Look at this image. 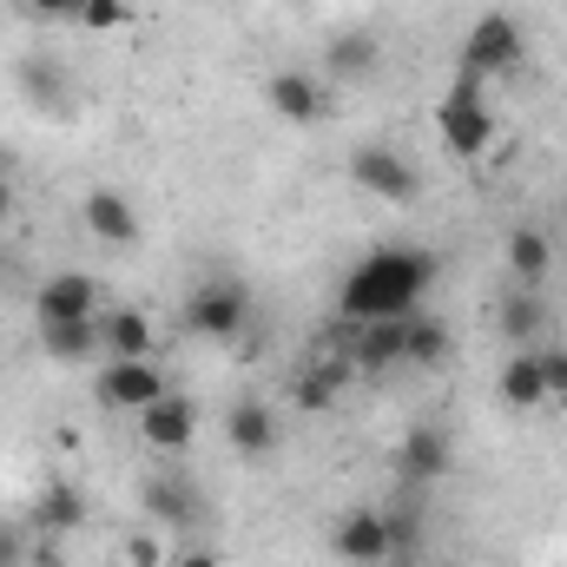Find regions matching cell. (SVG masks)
<instances>
[{
  "label": "cell",
  "instance_id": "cell-10",
  "mask_svg": "<svg viewBox=\"0 0 567 567\" xmlns=\"http://www.w3.org/2000/svg\"><path fill=\"white\" fill-rule=\"evenodd\" d=\"M140 435L158 449V455H178V449H192V435H198V410H192V396L165 390L152 410H140Z\"/></svg>",
  "mask_w": 567,
  "mask_h": 567
},
{
  "label": "cell",
  "instance_id": "cell-29",
  "mask_svg": "<svg viewBox=\"0 0 567 567\" xmlns=\"http://www.w3.org/2000/svg\"><path fill=\"white\" fill-rule=\"evenodd\" d=\"M0 567H27V535L13 522H0Z\"/></svg>",
  "mask_w": 567,
  "mask_h": 567
},
{
  "label": "cell",
  "instance_id": "cell-8",
  "mask_svg": "<svg viewBox=\"0 0 567 567\" xmlns=\"http://www.w3.org/2000/svg\"><path fill=\"white\" fill-rule=\"evenodd\" d=\"M449 462H455V449H449V429H442V423H416L403 442H396V468H403V482H410V488L442 482V475H449Z\"/></svg>",
  "mask_w": 567,
  "mask_h": 567
},
{
  "label": "cell",
  "instance_id": "cell-17",
  "mask_svg": "<svg viewBox=\"0 0 567 567\" xmlns=\"http://www.w3.org/2000/svg\"><path fill=\"white\" fill-rule=\"evenodd\" d=\"M225 435H231V449H238V455L265 462V455L278 449V416H271L265 403H231V416H225Z\"/></svg>",
  "mask_w": 567,
  "mask_h": 567
},
{
  "label": "cell",
  "instance_id": "cell-9",
  "mask_svg": "<svg viewBox=\"0 0 567 567\" xmlns=\"http://www.w3.org/2000/svg\"><path fill=\"white\" fill-rule=\"evenodd\" d=\"M495 330L515 343V350H535L548 337V297L535 284H508L502 303H495Z\"/></svg>",
  "mask_w": 567,
  "mask_h": 567
},
{
  "label": "cell",
  "instance_id": "cell-23",
  "mask_svg": "<svg viewBox=\"0 0 567 567\" xmlns=\"http://www.w3.org/2000/svg\"><path fill=\"white\" fill-rule=\"evenodd\" d=\"M93 343H100V323H93V317H73V323H40V350H47L53 363H80Z\"/></svg>",
  "mask_w": 567,
  "mask_h": 567
},
{
  "label": "cell",
  "instance_id": "cell-21",
  "mask_svg": "<svg viewBox=\"0 0 567 567\" xmlns=\"http://www.w3.org/2000/svg\"><path fill=\"white\" fill-rule=\"evenodd\" d=\"M145 508H152V522H165V528H192V522H198V488L178 482V475H158V482L145 488Z\"/></svg>",
  "mask_w": 567,
  "mask_h": 567
},
{
  "label": "cell",
  "instance_id": "cell-19",
  "mask_svg": "<svg viewBox=\"0 0 567 567\" xmlns=\"http://www.w3.org/2000/svg\"><path fill=\"white\" fill-rule=\"evenodd\" d=\"M33 522H40V535H73L80 522H86V502H80V488L73 482H47L40 495H33Z\"/></svg>",
  "mask_w": 567,
  "mask_h": 567
},
{
  "label": "cell",
  "instance_id": "cell-30",
  "mask_svg": "<svg viewBox=\"0 0 567 567\" xmlns=\"http://www.w3.org/2000/svg\"><path fill=\"white\" fill-rule=\"evenodd\" d=\"M165 567H218V555H212V548H192V542H185V548H172V555H165Z\"/></svg>",
  "mask_w": 567,
  "mask_h": 567
},
{
  "label": "cell",
  "instance_id": "cell-3",
  "mask_svg": "<svg viewBox=\"0 0 567 567\" xmlns=\"http://www.w3.org/2000/svg\"><path fill=\"white\" fill-rule=\"evenodd\" d=\"M185 330L205 343H238L251 330V284L238 278H205L185 297Z\"/></svg>",
  "mask_w": 567,
  "mask_h": 567
},
{
  "label": "cell",
  "instance_id": "cell-25",
  "mask_svg": "<svg viewBox=\"0 0 567 567\" xmlns=\"http://www.w3.org/2000/svg\"><path fill=\"white\" fill-rule=\"evenodd\" d=\"M20 86H27V100H33V106H73L66 80H60L47 60H27V66H20Z\"/></svg>",
  "mask_w": 567,
  "mask_h": 567
},
{
  "label": "cell",
  "instance_id": "cell-34",
  "mask_svg": "<svg viewBox=\"0 0 567 567\" xmlns=\"http://www.w3.org/2000/svg\"><path fill=\"white\" fill-rule=\"evenodd\" d=\"M290 7H323V0H290Z\"/></svg>",
  "mask_w": 567,
  "mask_h": 567
},
{
  "label": "cell",
  "instance_id": "cell-33",
  "mask_svg": "<svg viewBox=\"0 0 567 567\" xmlns=\"http://www.w3.org/2000/svg\"><path fill=\"white\" fill-rule=\"evenodd\" d=\"M7 212H13V185L0 178V218H7Z\"/></svg>",
  "mask_w": 567,
  "mask_h": 567
},
{
  "label": "cell",
  "instance_id": "cell-13",
  "mask_svg": "<svg viewBox=\"0 0 567 567\" xmlns=\"http://www.w3.org/2000/svg\"><path fill=\"white\" fill-rule=\"evenodd\" d=\"M80 218H86V231H93L100 245H140V205H133L126 192H113V185L93 192Z\"/></svg>",
  "mask_w": 567,
  "mask_h": 567
},
{
  "label": "cell",
  "instance_id": "cell-31",
  "mask_svg": "<svg viewBox=\"0 0 567 567\" xmlns=\"http://www.w3.org/2000/svg\"><path fill=\"white\" fill-rule=\"evenodd\" d=\"M133 567H165V548H158L152 535H140V542H133Z\"/></svg>",
  "mask_w": 567,
  "mask_h": 567
},
{
  "label": "cell",
  "instance_id": "cell-1",
  "mask_svg": "<svg viewBox=\"0 0 567 567\" xmlns=\"http://www.w3.org/2000/svg\"><path fill=\"white\" fill-rule=\"evenodd\" d=\"M429 284H435V258H429V251H416V245H383V251H370V258L343 278L337 310H343V323L410 317L429 297Z\"/></svg>",
  "mask_w": 567,
  "mask_h": 567
},
{
  "label": "cell",
  "instance_id": "cell-24",
  "mask_svg": "<svg viewBox=\"0 0 567 567\" xmlns=\"http://www.w3.org/2000/svg\"><path fill=\"white\" fill-rule=\"evenodd\" d=\"M403 363H416V370L449 363V330H442V317H416V310H410V343H403Z\"/></svg>",
  "mask_w": 567,
  "mask_h": 567
},
{
  "label": "cell",
  "instance_id": "cell-6",
  "mask_svg": "<svg viewBox=\"0 0 567 567\" xmlns=\"http://www.w3.org/2000/svg\"><path fill=\"white\" fill-rule=\"evenodd\" d=\"M172 383H165V370L152 363V357H113L106 370H100V383H93V396L106 403V410H152L158 396H165Z\"/></svg>",
  "mask_w": 567,
  "mask_h": 567
},
{
  "label": "cell",
  "instance_id": "cell-11",
  "mask_svg": "<svg viewBox=\"0 0 567 567\" xmlns=\"http://www.w3.org/2000/svg\"><path fill=\"white\" fill-rule=\"evenodd\" d=\"M265 100H271V113H278L284 126H317L323 120V86L310 80V73H297V66H284V73H271V86H265Z\"/></svg>",
  "mask_w": 567,
  "mask_h": 567
},
{
  "label": "cell",
  "instance_id": "cell-26",
  "mask_svg": "<svg viewBox=\"0 0 567 567\" xmlns=\"http://www.w3.org/2000/svg\"><path fill=\"white\" fill-rule=\"evenodd\" d=\"M337 390H343V370H337V363H323V370H310V377L297 383V410H330V403H337Z\"/></svg>",
  "mask_w": 567,
  "mask_h": 567
},
{
  "label": "cell",
  "instance_id": "cell-7",
  "mask_svg": "<svg viewBox=\"0 0 567 567\" xmlns=\"http://www.w3.org/2000/svg\"><path fill=\"white\" fill-rule=\"evenodd\" d=\"M330 548H337V561H350V567H383L390 561V522H383V508H350L330 528Z\"/></svg>",
  "mask_w": 567,
  "mask_h": 567
},
{
  "label": "cell",
  "instance_id": "cell-20",
  "mask_svg": "<svg viewBox=\"0 0 567 567\" xmlns=\"http://www.w3.org/2000/svg\"><path fill=\"white\" fill-rule=\"evenodd\" d=\"M383 522H390V561L383 567H416V555H423V508H416V495L390 502Z\"/></svg>",
  "mask_w": 567,
  "mask_h": 567
},
{
  "label": "cell",
  "instance_id": "cell-5",
  "mask_svg": "<svg viewBox=\"0 0 567 567\" xmlns=\"http://www.w3.org/2000/svg\"><path fill=\"white\" fill-rule=\"evenodd\" d=\"M528 60V40H522V20L515 13H482L462 40V73L475 80H495V73H515Z\"/></svg>",
  "mask_w": 567,
  "mask_h": 567
},
{
  "label": "cell",
  "instance_id": "cell-12",
  "mask_svg": "<svg viewBox=\"0 0 567 567\" xmlns=\"http://www.w3.org/2000/svg\"><path fill=\"white\" fill-rule=\"evenodd\" d=\"M93 297H100L93 278L60 271V278H47L33 290V317H40V323H73V317H93Z\"/></svg>",
  "mask_w": 567,
  "mask_h": 567
},
{
  "label": "cell",
  "instance_id": "cell-2",
  "mask_svg": "<svg viewBox=\"0 0 567 567\" xmlns=\"http://www.w3.org/2000/svg\"><path fill=\"white\" fill-rule=\"evenodd\" d=\"M435 126H442V145L455 152V158H482L488 145H495V100H488V80H475V73H455L449 80V93L435 100Z\"/></svg>",
  "mask_w": 567,
  "mask_h": 567
},
{
  "label": "cell",
  "instance_id": "cell-32",
  "mask_svg": "<svg viewBox=\"0 0 567 567\" xmlns=\"http://www.w3.org/2000/svg\"><path fill=\"white\" fill-rule=\"evenodd\" d=\"M20 7H27V13H73L80 0H20Z\"/></svg>",
  "mask_w": 567,
  "mask_h": 567
},
{
  "label": "cell",
  "instance_id": "cell-18",
  "mask_svg": "<svg viewBox=\"0 0 567 567\" xmlns=\"http://www.w3.org/2000/svg\"><path fill=\"white\" fill-rule=\"evenodd\" d=\"M495 390H502V403H508V410H542V403H548V383H542V350H515Z\"/></svg>",
  "mask_w": 567,
  "mask_h": 567
},
{
  "label": "cell",
  "instance_id": "cell-22",
  "mask_svg": "<svg viewBox=\"0 0 567 567\" xmlns=\"http://www.w3.org/2000/svg\"><path fill=\"white\" fill-rule=\"evenodd\" d=\"M100 343H106L113 357H152L158 330H152V317H145V310H113V317L100 323Z\"/></svg>",
  "mask_w": 567,
  "mask_h": 567
},
{
  "label": "cell",
  "instance_id": "cell-35",
  "mask_svg": "<svg viewBox=\"0 0 567 567\" xmlns=\"http://www.w3.org/2000/svg\"><path fill=\"white\" fill-rule=\"evenodd\" d=\"M0 165H7V158H0Z\"/></svg>",
  "mask_w": 567,
  "mask_h": 567
},
{
  "label": "cell",
  "instance_id": "cell-4",
  "mask_svg": "<svg viewBox=\"0 0 567 567\" xmlns=\"http://www.w3.org/2000/svg\"><path fill=\"white\" fill-rule=\"evenodd\" d=\"M350 185L363 192V198H383V205H410L416 192H423V172L410 165V152H396V145L370 140L350 152Z\"/></svg>",
  "mask_w": 567,
  "mask_h": 567
},
{
  "label": "cell",
  "instance_id": "cell-27",
  "mask_svg": "<svg viewBox=\"0 0 567 567\" xmlns=\"http://www.w3.org/2000/svg\"><path fill=\"white\" fill-rule=\"evenodd\" d=\"M73 20H80L86 33H113V27H126V0H80Z\"/></svg>",
  "mask_w": 567,
  "mask_h": 567
},
{
  "label": "cell",
  "instance_id": "cell-28",
  "mask_svg": "<svg viewBox=\"0 0 567 567\" xmlns=\"http://www.w3.org/2000/svg\"><path fill=\"white\" fill-rule=\"evenodd\" d=\"M542 383H548V403H567V350L561 343L542 350Z\"/></svg>",
  "mask_w": 567,
  "mask_h": 567
},
{
  "label": "cell",
  "instance_id": "cell-15",
  "mask_svg": "<svg viewBox=\"0 0 567 567\" xmlns=\"http://www.w3.org/2000/svg\"><path fill=\"white\" fill-rule=\"evenodd\" d=\"M377 60H383V40H377L370 27H343V33H330V47H323V66H330L337 80H370Z\"/></svg>",
  "mask_w": 567,
  "mask_h": 567
},
{
  "label": "cell",
  "instance_id": "cell-14",
  "mask_svg": "<svg viewBox=\"0 0 567 567\" xmlns=\"http://www.w3.org/2000/svg\"><path fill=\"white\" fill-rule=\"evenodd\" d=\"M403 343H410V317H377V323H357V337H350V357H357V370H390V363H403Z\"/></svg>",
  "mask_w": 567,
  "mask_h": 567
},
{
  "label": "cell",
  "instance_id": "cell-16",
  "mask_svg": "<svg viewBox=\"0 0 567 567\" xmlns=\"http://www.w3.org/2000/svg\"><path fill=\"white\" fill-rule=\"evenodd\" d=\"M548 271H555V245H548V231H542V225H515V231H508V278L542 290Z\"/></svg>",
  "mask_w": 567,
  "mask_h": 567
}]
</instances>
